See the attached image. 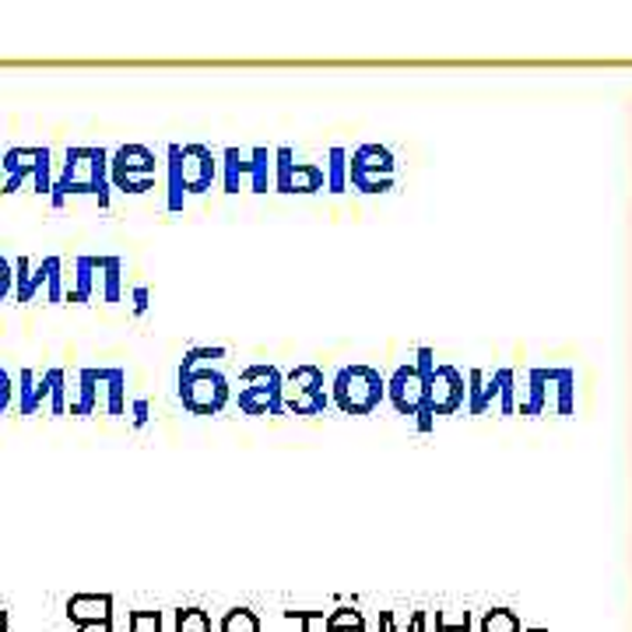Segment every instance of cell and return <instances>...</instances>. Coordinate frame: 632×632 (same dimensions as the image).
Masks as SVG:
<instances>
[{
	"mask_svg": "<svg viewBox=\"0 0 632 632\" xmlns=\"http://www.w3.org/2000/svg\"><path fill=\"white\" fill-rule=\"evenodd\" d=\"M106 179H110V158L102 148H70L64 173L53 184V204H64L67 193H99L106 204Z\"/></svg>",
	"mask_w": 632,
	"mask_h": 632,
	"instance_id": "1",
	"label": "cell"
},
{
	"mask_svg": "<svg viewBox=\"0 0 632 632\" xmlns=\"http://www.w3.org/2000/svg\"><path fill=\"white\" fill-rule=\"evenodd\" d=\"M173 158V208H179L184 193H204L214 179V158L201 144H187V148H169Z\"/></svg>",
	"mask_w": 632,
	"mask_h": 632,
	"instance_id": "2",
	"label": "cell"
},
{
	"mask_svg": "<svg viewBox=\"0 0 632 632\" xmlns=\"http://www.w3.org/2000/svg\"><path fill=\"white\" fill-rule=\"evenodd\" d=\"M384 379H379L376 369L369 366H352V369H341L334 379V401L341 404V411L348 414H366L379 404L384 397Z\"/></svg>",
	"mask_w": 632,
	"mask_h": 632,
	"instance_id": "3",
	"label": "cell"
},
{
	"mask_svg": "<svg viewBox=\"0 0 632 632\" xmlns=\"http://www.w3.org/2000/svg\"><path fill=\"white\" fill-rule=\"evenodd\" d=\"M110 184L123 193H144L155 187V155L144 144H123L110 162Z\"/></svg>",
	"mask_w": 632,
	"mask_h": 632,
	"instance_id": "4",
	"label": "cell"
},
{
	"mask_svg": "<svg viewBox=\"0 0 632 632\" xmlns=\"http://www.w3.org/2000/svg\"><path fill=\"white\" fill-rule=\"evenodd\" d=\"M179 397L193 414H214L229 401V384L211 369H179Z\"/></svg>",
	"mask_w": 632,
	"mask_h": 632,
	"instance_id": "5",
	"label": "cell"
},
{
	"mask_svg": "<svg viewBox=\"0 0 632 632\" xmlns=\"http://www.w3.org/2000/svg\"><path fill=\"white\" fill-rule=\"evenodd\" d=\"M0 166L8 169L4 193H14L18 187L25 184V179H32V187L40 193L53 190V184H49V152L46 148H11Z\"/></svg>",
	"mask_w": 632,
	"mask_h": 632,
	"instance_id": "6",
	"label": "cell"
},
{
	"mask_svg": "<svg viewBox=\"0 0 632 632\" xmlns=\"http://www.w3.org/2000/svg\"><path fill=\"white\" fill-rule=\"evenodd\" d=\"M60 264L57 260H46L40 267H32L29 260H18V275H14V299L18 302H32L35 296L46 288V299L57 302L60 299Z\"/></svg>",
	"mask_w": 632,
	"mask_h": 632,
	"instance_id": "7",
	"label": "cell"
},
{
	"mask_svg": "<svg viewBox=\"0 0 632 632\" xmlns=\"http://www.w3.org/2000/svg\"><path fill=\"white\" fill-rule=\"evenodd\" d=\"M43 401H49V411L60 414L64 411V373H46V376H35V373H22V411L32 414L40 411Z\"/></svg>",
	"mask_w": 632,
	"mask_h": 632,
	"instance_id": "8",
	"label": "cell"
},
{
	"mask_svg": "<svg viewBox=\"0 0 632 632\" xmlns=\"http://www.w3.org/2000/svg\"><path fill=\"white\" fill-rule=\"evenodd\" d=\"M285 404L296 414H317L323 408V376L313 366L296 369L285 384Z\"/></svg>",
	"mask_w": 632,
	"mask_h": 632,
	"instance_id": "9",
	"label": "cell"
},
{
	"mask_svg": "<svg viewBox=\"0 0 632 632\" xmlns=\"http://www.w3.org/2000/svg\"><path fill=\"white\" fill-rule=\"evenodd\" d=\"M117 260H81L78 264V292L75 299H117Z\"/></svg>",
	"mask_w": 632,
	"mask_h": 632,
	"instance_id": "10",
	"label": "cell"
},
{
	"mask_svg": "<svg viewBox=\"0 0 632 632\" xmlns=\"http://www.w3.org/2000/svg\"><path fill=\"white\" fill-rule=\"evenodd\" d=\"M120 384L123 376L117 369H88L81 373V411H96V408H110L120 411Z\"/></svg>",
	"mask_w": 632,
	"mask_h": 632,
	"instance_id": "11",
	"label": "cell"
},
{
	"mask_svg": "<svg viewBox=\"0 0 632 632\" xmlns=\"http://www.w3.org/2000/svg\"><path fill=\"white\" fill-rule=\"evenodd\" d=\"M67 619L78 622L81 629L96 625L102 632L113 629V598L106 594H78V598L67 601Z\"/></svg>",
	"mask_w": 632,
	"mask_h": 632,
	"instance_id": "12",
	"label": "cell"
},
{
	"mask_svg": "<svg viewBox=\"0 0 632 632\" xmlns=\"http://www.w3.org/2000/svg\"><path fill=\"white\" fill-rule=\"evenodd\" d=\"M373 169H379L384 176H393V158H390L387 148H379V144H366V148H358L352 155V179H355L358 190L369 187V173Z\"/></svg>",
	"mask_w": 632,
	"mask_h": 632,
	"instance_id": "13",
	"label": "cell"
},
{
	"mask_svg": "<svg viewBox=\"0 0 632 632\" xmlns=\"http://www.w3.org/2000/svg\"><path fill=\"white\" fill-rule=\"evenodd\" d=\"M390 397H393V404L401 408L404 414L419 411L422 397H425V384H422L419 369H397L393 384H390Z\"/></svg>",
	"mask_w": 632,
	"mask_h": 632,
	"instance_id": "14",
	"label": "cell"
},
{
	"mask_svg": "<svg viewBox=\"0 0 632 632\" xmlns=\"http://www.w3.org/2000/svg\"><path fill=\"white\" fill-rule=\"evenodd\" d=\"M176 632H211V619L201 608H184L176 611Z\"/></svg>",
	"mask_w": 632,
	"mask_h": 632,
	"instance_id": "15",
	"label": "cell"
},
{
	"mask_svg": "<svg viewBox=\"0 0 632 632\" xmlns=\"http://www.w3.org/2000/svg\"><path fill=\"white\" fill-rule=\"evenodd\" d=\"M222 632H260V622H257L253 611L236 608V611H229V616L222 619Z\"/></svg>",
	"mask_w": 632,
	"mask_h": 632,
	"instance_id": "16",
	"label": "cell"
},
{
	"mask_svg": "<svg viewBox=\"0 0 632 632\" xmlns=\"http://www.w3.org/2000/svg\"><path fill=\"white\" fill-rule=\"evenodd\" d=\"M131 632H162V616L158 611H134Z\"/></svg>",
	"mask_w": 632,
	"mask_h": 632,
	"instance_id": "17",
	"label": "cell"
},
{
	"mask_svg": "<svg viewBox=\"0 0 632 632\" xmlns=\"http://www.w3.org/2000/svg\"><path fill=\"white\" fill-rule=\"evenodd\" d=\"M485 632H517V622L510 611H492V616L485 619Z\"/></svg>",
	"mask_w": 632,
	"mask_h": 632,
	"instance_id": "18",
	"label": "cell"
},
{
	"mask_svg": "<svg viewBox=\"0 0 632 632\" xmlns=\"http://www.w3.org/2000/svg\"><path fill=\"white\" fill-rule=\"evenodd\" d=\"M363 629V616H358V611H348V608H341L337 616H331L328 619V629Z\"/></svg>",
	"mask_w": 632,
	"mask_h": 632,
	"instance_id": "19",
	"label": "cell"
},
{
	"mask_svg": "<svg viewBox=\"0 0 632 632\" xmlns=\"http://www.w3.org/2000/svg\"><path fill=\"white\" fill-rule=\"evenodd\" d=\"M14 401V384H11V376L0 369V414H4Z\"/></svg>",
	"mask_w": 632,
	"mask_h": 632,
	"instance_id": "20",
	"label": "cell"
},
{
	"mask_svg": "<svg viewBox=\"0 0 632 632\" xmlns=\"http://www.w3.org/2000/svg\"><path fill=\"white\" fill-rule=\"evenodd\" d=\"M11 288H14V267L4 257H0V299H4Z\"/></svg>",
	"mask_w": 632,
	"mask_h": 632,
	"instance_id": "21",
	"label": "cell"
},
{
	"mask_svg": "<svg viewBox=\"0 0 632 632\" xmlns=\"http://www.w3.org/2000/svg\"><path fill=\"white\" fill-rule=\"evenodd\" d=\"M328 632H348V629H328ZM358 632H363V629H358Z\"/></svg>",
	"mask_w": 632,
	"mask_h": 632,
	"instance_id": "22",
	"label": "cell"
}]
</instances>
